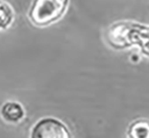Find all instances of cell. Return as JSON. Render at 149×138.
Wrapping results in <instances>:
<instances>
[{"instance_id":"cell-1","label":"cell","mask_w":149,"mask_h":138,"mask_svg":"<svg viewBox=\"0 0 149 138\" xmlns=\"http://www.w3.org/2000/svg\"><path fill=\"white\" fill-rule=\"evenodd\" d=\"M68 0H33L28 18L37 26H47L56 22L67 10Z\"/></svg>"},{"instance_id":"cell-2","label":"cell","mask_w":149,"mask_h":138,"mask_svg":"<svg viewBox=\"0 0 149 138\" xmlns=\"http://www.w3.org/2000/svg\"><path fill=\"white\" fill-rule=\"evenodd\" d=\"M30 138H72L67 126L53 117H44L32 127Z\"/></svg>"},{"instance_id":"cell-3","label":"cell","mask_w":149,"mask_h":138,"mask_svg":"<svg viewBox=\"0 0 149 138\" xmlns=\"http://www.w3.org/2000/svg\"><path fill=\"white\" fill-rule=\"evenodd\" d=\"M0 114H1V117L6 123L17 124L23 119L25 115V111L23 109L22 105L19 104L18 102L8 101L5 102L1 106Z\"/></svg>"},{"instance_id":"cell-4","label":"cell","mask_w":149,"mask_h":138,"mask_svg":"<svg viewBox=\"0 0 149 138\" xmlns=\"http://www.w3.org/2000/svg\"><path fill=\"white\" fill-rule=\"evenodd\" d=\"M128 138H149V121L138 119L132 121L127 130Z\"/></svg>"},{"instance_id":"cell-5","label":"cell","mask_w":149,"mask_h":138,"mask_svg":"<svg viewBox=\"0 0 149 138\" xmlns=\"http://www.w3.org/2000/svg\"><path fill=\"white\" fill-rule=\"evenodd\" d=\"M14 21V12L8 2L0 0V29H6Z\"/></svg>"}]
</instances>
